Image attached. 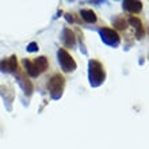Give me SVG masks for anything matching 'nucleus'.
Returning <instances> with one entry per match:
<instances>
[{
	"mask_svg": "<svg viewBox=\"0 0 149 149\" xmlns=\"http://www.w3.org/2000/svg\"><path fill=\"white\" fill-rule=\"evenodd\" d=\"M122 7L125 8L127 12L132 14H138L142 10V1H123Z\"/></svg>",
	"mask_w": 149,
	"mask_h": 149,
	"instance_id": "7",
	"label": "nucleus"
},
{
	"mask_svg": "<svg viewBox=\"0 0 149 149\" xmlns=\"http://www.w3.org/2000/svg\"><path fill=\"white\" fill-rule=\"evenodd\" d=\"M16 79H18L19 84L22 86V88L24 90V94H26V95H31L33 90H34V87H33V83L30 81L29 79L24 77V74H22V73H16Z\"/></svg>",
	"mask_w": 149,
	"mask_h": 149,
	"instance_id": "6",
	"label": "nucleus"
},
{
	"mask_svg": "<svg viewBox=\"0 0 149 149\" xmlns=\"http://www.w3.org/2000/svg\"><path fill=\"white\" fill-rule=\"evenodd\" d=\"M57 60H58L60 67L63 68L64 72H73L77 68L73 57L65 49H58V52H57Z\"/></svg>",
	"mask_w": 149,
	"mask_h": 149,
	"instance_id": "3",
	"label": "nucleus"
},
{
	"mask_svg": "<svg viewBox=\"0 0 149 149\" xmlns=\"http://www.w3.org/2000/svg\"><path fill=\"white\" fill-rule=\"evenodd\" d=\"M64 86H65V79L63 74H54L52 76L49 83H47V90L50 92V96L53 99H58L61 98L64 91Z\"/></svg>",
	"mask_w": 149,
	"mask_h": 149,
	"instance_id": "2",
	"label": "nucleus"
},
{
	"mask_svg": "<svg viewBox=\"0 0 149 149\" xmlns=\"http://www.w3.org/2000/svg\"><path fill=\"white\" fill-rule=\"evenodd\" d=\"M80 15H81V18L86 20L87 23H95L98 20V16H96V14L92 10H81Z\"/></svg>",
	"mask_w": 149,
	"mask_h": 149,
	"instance_id": "11",
	"label": "nucleus"
},
{
	"mask_svg": "<svg viewBox=\"0 0 149 149\" xmlns=\"http://www.w3.org/2000/svg\"><path fill=\"white\" fill-rule=\"evenodd\" d=\"M23 67H24V69H26V72L29 73L30 77H38L39 76L38 69H37L36 65L33 64V61H30L29 58H23Z\"/></svg>",
	"mask_w": 149,
	"mask_h": 149,
	"instance_id": "8",
	"label": "nucleus"
},
{
	"mask_svg": "<svg viewBox=\"0 0 149 149\" xmlns=\"http://www.w3.org/2000/svg\"><path fill=\"white\" fill-rule=\"evenodd\" d=\"M99 34H100L102 41L106 43V45H109V46L115 47L119 45V42H121V38L118 36V33L114 31L113 29H109V27L99 29Z\"/></svg>",
	"mask_w": 149,
	"mask_h": 149,
	"instance_id": "4",
	"label": "nucleus"
},
{
	"mask_svg": "<svg viewBox=\"0 0 149 149\" xmlns=\"http://www.w3.org/2000/svg\"><path fill=\"white\" fill-rule=\"evenodd\" d=\"M114 24H115V27L119 29V30H125L127 26H126V20L123 18H117V19L114 20Z\"/></svg>",
	"mask_w": 149,
	"mask_h": 149,
	"instance_id": "13",
	"label": "nucleus"
},
{
	"mask_svg": "<svg viewBox=\"0 0 149 149\" xmlns=\"http://www.w3.org/2000/svg\"><path fill=\"white\" fill-rule=\"evenodd\" d=\"M129 23L136 29V31H137V38H142V36H144V27H142L141 20L138 19V18H136V16H130Z\"/></svg>",
	"mask_w": 149,
	"mask_h": 149,
	"instance_id": "10",
	"label": "nucleus"
},
{
	"mask_svg": "<svg viewBox=\"0 0 149 149\" xmlns=\"http://www.w3.org/2000/svg\"><path fill=\"white\" fill-rule=\"evenodd\" d=\"M0 71L1 72H10L8 71V60H1L0 61Z\"/></svg>",
	"mask_w": 149,
	"mask_h": 149,
	"instance_id": "14",
	"label": "nucleus"
},
{
	"mask_svg": "<svg viewBox=\"0 0 149 149\" xmlns=\"http://www.w3.org/2000/svg\"><path fill=\"white\" fill-rule=\"evenodd\" d=\"M61 39L65 46L68 47H74L76 46V36L69 27H65L61 33Z\"/></svg>",
	"mask_w": 149,
	"mask_h": 149,
	"instance_id": "5",
	"label": "nucleus"
},
{
	"mask_svg": "<svg viewBox=\"0 0 149 149\" xmlns=\"http://www.w3.org/2000/svg\"><path fill=\"white\" fill-rule=\"evenodd\" d=\"M8 60V71L11 73H15L18 69V63H16V56H11Z\"/></svg>",
	"mask_w": 149,
	"mask_h": 149,
	"instance_id": "12",
	"label": "nucleus"
},
{
	"mask_svg": "<svg viewBox=\"0 0 149 149\" xmlns=\"http://www.w3.org/2000/svg\"><path fill=\"white\" fill-rule=\"evenodd\" d=\"M33 64L36 65V68L38 69V72L41 73V72H45L49 68V61H47V58L45 57V56H39V57H37L34 61H33Z\"/></svg>",
	"mask_w": 149,
	"mask_h": 149,
	"instance_id": "9",
	"label": "nucleus"
},
{
	"mask_svg": "<svg viewBox=\"0 0 149 149\" xmlns=\"http://www.w3.org/2000/svg\"><path fill=\"white\" fill-rule=\"evenodd\" d=\"M88 79L92 87H99L106 79L104 68L98 60H90L88 63Z\"/></svg>",
	"mask_w": 149,
	"mask_h": 149,
	"instance_id": "1",
	"label": "nucleus"
},
{
	"mask_svg": "<svg viewBox=\"0 0 149 149\" xmlns=\"http://www.w3.org/2000/svg\"><path fill=\"white\" fill-rule=\"evenodd\" d=\"M27 52H30V53H34V52H38V45H37V42H30L27 45Z\"/></svg>",
	"mask_w": 149,
	"mask_h": 149,
	"instance_id": "15",
	"label": "nucleus"
}]
</instances>
